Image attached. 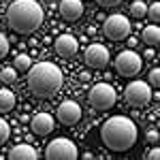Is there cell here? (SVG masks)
Wrapping results in <instances>:
<instances>
[{
  "label": "cell",
  "mask_w": 160,
  "mask_h": 160,
  "mask_svg": "<svg viewBox=\"0 0 160 160\" xmlns=\"http://www.w3.org/2000/svg\"><path fill=\"white\" fill-rule=\"evenodd\" d=\"M30 126H32L34 135H38V137H45V135H51V130L56 128V122H53L51 113H45V111H41V113H37V115L32 118Z\"/></svg>",
  "instance_id": "8fae6325"
},
{
  "label": "cell",
  "mask_w": 160,
  "mask_h": 160,
  "mask_svg": "<svg viewBox=\"0 0 160 160\" xmlns=\"http://www.w3.org/2000/svg\"><path fill=\"white\" fill-rule=\"evenodd\" d=\"M145 158H148V160H158L160 158V149L154 145V149H149L148 154H145Z\"/></svg>",
  "instance_id": "d4e9b609"
},
{
  "label": "cell",
  "mask_w": 160,
  "mask_h": 160,
  "mask_svg": "<svg viewBox=\"0 0 160 160\" xmlns=\"http://www.w3.org/2000/svg\"><path fill=\"white\" fill-rule=\"evenodd\" d=\"M158 139H160L158 130H156V128H149V130H148V141H149V143H154V145H156V143H158Z\"/></svg>",
  "instance_id": "cb8c5ba5"
},
{
  "label": "cell",
  "mask_w": 160,
  "mask_h": 160,
  "mask_svg": "<svg viewBox=\"0 0 160 160\" xmlns=\"http://www.w3.org/2000/svg\"><path fill=\"white\" fill-rule=\"evenodd\" d=\"M62 71L53 62H37L28 71V88L37 98H51L62 88Z\"/></svg>",
  "instance_id": "3957f363"
},
{
  "label": "cell",
  "mask_w": 160,
  "mask_h": 160,
  "mask_svg": "<svg viewBox=\"0 0 160 160\" xmlns=\"http://www.w3.org/2000/svg\"><path fill=\"white\" fill-rule=\"evenodd\" d=\"M83 62L90 68H105L109 64V49L102 43H92L83 51Z\"/></svg>",
  "instance_id": "9c48e42d"
},
{
  "label": "cell",
  "mask_w": 160,
  "mask_h": 160,
  "mask_svg": "<svg viewBox=\"0 0 160 160\" xmlns=\"http://www.w3.org/2000/svg\"><path fill=\"white\" fill-rule=\"evenodd\" d=\"M9 158L11 160H37V149L32 145H28V143H19V145L11 148Z\"/></svg>",
  "instance_id": "5bb4252c"
},
{
  "label": "cell",
  "mask_w": 160,
  "mask_h": 160,
  "mask_svg": "<svg viewBox=\"0 0 160 160\" xmlns=\"http://www.w3.org/2000/svg\"><path fill=\"white\" fill-rule=\"evenodd\" d=\"M102 32L111 41H124L130 34V22L124 15H111V17H107V22L102 24Z\"/></svg>",
  "instance_id": "52a82bcc"
},
{
  "label": "cell",
  "mask_w": 160,
  "mask_h": 160,
  "mask_svg": "<svg viewBox=\"0 0 160 160\" xmlns=\"http://www.w3.org/2000/svg\"><path fill=\"white\" fill-rule=\"evenodd\" d=\"M149 86H154V88L160 86V68H152L149 71Z\"/></svg>",
  "instance_id": "603a6c76"
},
{
  "label": "cell",
  "mask_w": 160,
  "mask_h": 160,
  "mask_svg": "<svg viewBox=\"0 0 160 160\" xmlns=\"http://www.w3.org/2000/svg\"><path fill=\"white\" fill-rule=\"evenodd\" d=\"M30 66H32V60H30V56H26V53L17 56L15 62H13V68H15L17 73H28V71H30Z\"/></svg>",
  "instance_id": "e0dca14e"
},
{
  "label": "cell",
  "mask_w": 160,
  "mask_h": 160,
  "mask_svg": "<svg viewBox=\"0 0 160 160\" xmlns=\"http://www.w3.org/2000/svg\"><path fill=\"white\" fill-rule=\"evenodd\" d=\"M56 118L64 126H75V124L81 120V107L75 100H64V102H60V107L56 111Z\"/></svg>",
  "instance_id": "30bf717a"
},
{
  "label": "cell",
  "mask_w": 160,
  "mask_h": 160,
  "mask_svg": "<svg viewBox=\"0 0 160 160\" xmlns=\"http://www.w3.org/2000/svg\"><path fill=\"white\" fill-rule=\"evenodd\" d=\"M9 135H11V128H9L7 120H0V145L9 139Z\"/></svg>",
  "instance_id": "44dd1931"
},
{
  "label": "cell",
  "mask_w": 160,
  "mask_h": 160,
  "mask_svg": "<svg viewBox=\"0 0 160 160\" xmlns=\"http://www.w3.org/2000/svg\"><path fill=\"white\" fill-rule=\"evenodd\" d=\"M79 79H81V81H88V79H90V73H88V71H83V73L79 75Z\"/></svg>",
  "instance_id": "4316f807"
},
{
  "label": "cell",
  "mask_w": 160,
  "mask_h": 160,
  "mask_svg": "<svg viewBox=\"0 0 160 160\" xmlns=\"http://www.w3.org/2000/svg\"><path fill=\"white\" fill-rule=\"evenodd\" d=\"M115 71L122 77H135L141 71V56L137 51L126 49L115 58Z\"/></svg>",
  "instance_id": "ba28073f"
},
{
  "label": "cell",
  "mask_w": 160,
  "mask_h": 160,
  "mask_svg": "<svg viewBox=\"0 0 160 160\" xmlns=\"http://www.w3.org/2000/svg\"><path fill=\"white\" fill-rule=\"evenodd\" d=\"M60 15L66 22H77L83 15V2L81 0H62L60 2Z\"/></svg>",
  "instance_id": "4fadbf2b"
},
{
  "label": "cell",
  "mask_w": 160,
  "mask_h": 160,
  "mask_svg": "<svg viewBox=\"0 0 160 160\" xmlns=\"http://www.w3.org/2000/svg\"><path fill=\"white\" fill-rule=\"evenodd\" d=\"M100 139L111 152H126L137 143V124L126 115L109 118L100 128Z\"/></svg>",
  "instance_id": "6da1fadb"
},
{
  "label": "cell",
  "mask_w": 160,
  "mask_h": 160,
  "mask_svg": "<svg viewBox=\"0 0 160 160\" xmlns=\"http://www.w3.org/2000/svg\"><path fill=\"white\" fill-rule=\"evenodd\" d=\"M15 107V94L11 90H0V113H9Z\"/></svg>",
  "instance_id": "2e32d148"
},
{
  "label": "cell",
  "mask_w": 160,
  "mask_h": 160,
  "mask_svg": "<svg viewBox=\"0 0 160 160\" xmlns=\"http://www.w3.org/2000/svg\"><path fill=\"white\" fill-rule=\"evenodd\" d=\"M45 156L49 160H75L79 156V152H77V145H75L71 139H53L47 149H45Z\"/></svg>",
  "instance_id": "5b68a950"
},
{
  "label": "cell",
  "mask_w": 160,
  "mask_h": 160,
  "mask_svg": "<svg viewBox=\"0 0 160 160\" xmlns=\"http://www.w3.org/2000/svg\"><path fill=\"white\" fill-rule=\"evenodd\" d=\"M143 43L149 47H158L160 43V28L158 24H149L143 28Z\"/></svg>",
  "instance_id": "9a60e30c"
},
{
  "label": "cell",
  "mask_w": 160,
  "mask_h": 160,
  "mask_svg": "<svg viewBox=\"0 0 160 160\" xmlns=\"http://www.w3.org/2000/svg\"><path fill=\"white\" fill-rule=\"evenodd\" d=\"M145 13H148V7H145V2H141V0H135V2L130 4V15H132L135 19H143V17H145Z\"/></svg>",
  "instance_id": "ac0fdd59"
},
{
  "label": "cell",
  "mask_w": 160,
  "mask_h": 160,
  "mask_svg": "<svg viewBox=\"0 0 160 160\" xmlns=\"http://www.w3.org/2000/svg\"><path fill=\"white\" fill-rule=\"evenodd\" d=\"M96 2H98L100 7H107V9H109V7H115V4H120L122 0H96Z\"/></svg>",
  "instance_id": "484cf974"
},
{
  "label": "cell",
  "mask_w": 160,
  "mask_h": 160,
  "mask_svg": "<svg viewBox=\"0 0 160 160\" xmlns=\"http://www.w3.org/2000/svg\"><path fill=\"white\" fill-rule=\"evenodd\" d=\"M124 98L128 105L132 107H145L149 100H152V88L145 81H132L128 83L124 90Z\"/></svg>",
  "instance_id": "8992f818"
},
{
  "label": "cell",
  "mask_w": 160,
  "mask_h": 160,
  "mask_svg": "<svg viewBox=\"0 0 160 160\" xmlns=\"http://www.w3.org/2000/svg\"><path fill=\"white\" fill-rule=\"evenodd\" d=\"M77 38L71 37V34H60V37L56 38V43H53V49L58 56L62 58H73L75 53H77Z\"/></svg>",
  "instance_id": "7c38bea8"
},
{
  "label": "cell",
  "mask_w": 160,
  "mask_h": 160,
  "mask_svg": "<svg viewBox=\"0 0 160 160\" xmlns=\"http://www.w3.org/2000/svg\"><path fill=\"white\" fill-rule=\"evenodd\" d=\"M115 98H118V94H115L113 86H109V83H96V86H92L90 96H88L90 105H92L94 109H98V111L111 109V107L115 105Z\"/></svg>",
  "instance_id": "277c9868"
},
{
  "label": "cell",
  "mask_w": 160,
  "mask_h": 160,
  "mask_svg": "<svg viewBox=\"0 0 160 160\" xmlns=\"http://www.w3.org/2000/svg\"><path fill=\"white\" fill-rule=\"evenodd\" d=\"M7 53H9V38L0 32V60H2Z\"/></svg>",
  "instance_id": "7402d4cb"
},
{
  "label": "cell",
  "mask_w": 160,
  "mask_h": 160,
  "mask_svg": "<svg viewBox=\"0 0 160 160\" xmlns=\"http://www.w3.org/2000/svg\"><path fill=\"white\" fill-rule=\"evenodd\" d=\"M7 22L17 34H32L43 24V7L37 0H13L7 9Z\"/></svg>",
  "instance_id": "7a4b0ae2"
},
{
  "label": "cell",
  "mask_w": 160,
  "mask_h": 160,
  "mask_svg": "<svg viewBox=\"0 0 160 160\" xmlns=\"http://www.w3.org/2000/svg\"><path fill=\"white\" fill-rule=\"evenodd\" d=\"M0 79H2L4 83H13V81L17 79V71H15L13 66H9V68H2V71H0Z\"/></svg>",
  "instance_id": "d6986e66"
},
{
  "label": "cell",
  "mask_w": 160,
  "mask_h": 160,
  "mask_svg": "<svg viewBox=\"0 0 160 160\" xmlns=\"http://www.w3.org/2000/svg\"><path fill=\"white\" fill-rule=\"evenodd\" d=\"M145 17H149L154 24H158V19H160V4H158V2H154V4H152V7L148 9Z\"/></svg>",
  "instance_id": "ffe728a7"
}]
</instances>
